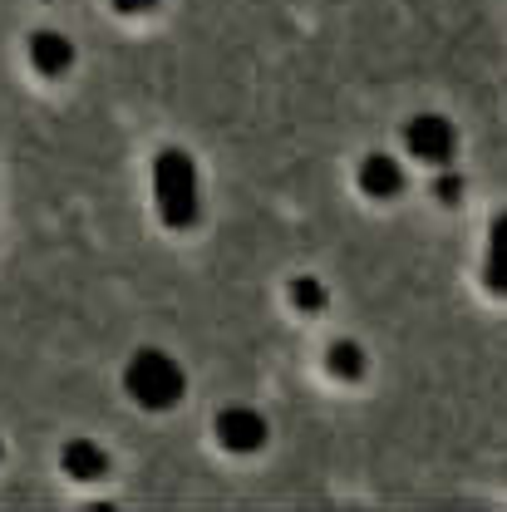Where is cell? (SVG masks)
Here are the masks:
<instances>
[{
	"label": "cell",
	"instance_id": "obj_2",
	"mask_svg": "<svg viewBox=\"0 0 507 512\" xmlns=\"http://www.w3.org/2000/svg\"><path fill=\"white\" fill-rule=\"evenodd\" d=\"M124 384L128 394L143 404V409H173L178 399H183V370H178V360L173 355H163V350H138L133 360H128L124 370Z\"/></svg>",
	"mask_w": 507,
	"mask_h": 512
},
{
	"label": "cell",
	"instance_id": "obj_6",
	"mask_svg": "<svg viewBox=\"0 0 507 512\" xmlns=\"http://www.w3.org/2000/svg\"><path fill=\"white\" fill-rule=\"evenodd\" d=\"M64 473L79 478V483H94V478L109 473V458L94 439H74V444H64Z\"/></svg>",
	"mask_w": 507,
	"mask_h": 512
},
{
	"label": "cell",
	"instance_id": "obj_9",
	"mask_svg": "<svg viewBox=\"0 0 507 512\" xmlns=\"http://www.w3.org/2000/svg\"><path fill=\"white\" fill-rule=\"evenodd\" d=\"M320 301H325V291H320L316 281H296V306L301 311H320Z\"/></svg>",
	"mask_w": 507,
	"mask_h": 512
},
{
	"label": "cell",
	"instance_id": "obj_5",
	"mask_svg": "<svg viewBox=\"0 0 507 512\" xmlns=\"http://www.w3.org/2000/svg\"><path fill=\"white\" fill-rule=\"evenodd\" d=\"M25 50H30V64L40 74H50V79H60L64 69L74 64V45H69V35H60V30H35Z\"/></svg>",
	"mask_w": 507,
	"mask_h": 512
},
{
	"label": "cell",
	"instance_id": "obj_3",
	"mask_svg": "<svg viewBox=\"0 0 507 512\" xmlns=\"http://www.w3.org/2000/svg\"><path fill=\"white\" fill-rule=\"evenodd\" d=\"M404 138H409V153L424 158V163H444V158H453V124L439 119V114H419L414 124L404 128Z\"/></svg>",
	"mask_w": 507,
	"mask_h": 512
},
{
	"label": "cell",
	"instance_id": "obj_7",
	"mask_svg": "<svg viewBox=\"0 0 507 512\" xmlns=\"http://www.w3.org/2000/svg\"><path fill=\"white\" fill-rule=\"evenodd\" d=\"M360 183H365L370 197H394L399 183H404V173H399V163H394L389 153H370L365 168H360Z\"/></svg>",
	"mask_w": 507,
	"mask_h": 512
},
{
	"label": "cell",
	"instance_id": "obj_11",
	"mask_svg": "<svg viewBox=\"0 0 507 512\" xmlns=\"http://www.w3.org/2000/svg\"><path fill=\"white\" fill-rule=\"evenodd\" d=\"M0 453H5V444H0Z\"/></svg>",
	"mask_w": 507,
	"mask_h": 512
},
{
	"label": "cell",
	"instance_id": "obj_4",
	"mask_svg": "<svg viewBox=\"0 0 507 512\" xmlns=\"http://www.w3.org/2000/svg\"><path fill=\"white\" fill-rule=\"evenodd\" d=\"M217 439L232 448V453H252V448L266 444V419L256 409H222L217 414Z\"/></svg>",
	"mask_w": 507,
	"mask_h": 512
},
{
	"label": "cell",
	"instance_id": "obj_1",
	"mask_svg": "<svg viewBox=\"0 0 507 512\" xmlns=\"http://www.w3.org/2000/svg\"><path fill=\"white\" fill-rule=\"evenodd\" d=\"M153 192H158V212H163L168 227H192V217H197V168L183 148L158 153Z\"/></svg>",
	"mask_w": 507,
	"mask_h": 512
},
{
	"label": "cell",
	"instance_id": "obj_8",
	"mask_svg": "<svg viewBox=\"0 0 507 512\" xmlns=\"http://www.w3.org/2000/svg\"><path fill=\"white\" fill-rule=\"evenodd\" d=\"M330 370H335L340 380H360V370H365L360 345H355V340H335V345H330Z\"/></svg>",
	"mask_w": 507,
	"mask_h": 512
},
{
	"label": "cell",
	"instance_id": "obj_10",
	"mask_svg": "<svg viewBox=\"0 0 507 512\" xmlns=\"http://www.w3.org/2000/svg\"><path fill=\"white\" fill-rule=\"evenodd\" d=\"M153 5H158V0H114V10H119V15H148Z\"/></svg>",
	"mask_w": 507,
	"mask_h": 512
}]
</instances>
